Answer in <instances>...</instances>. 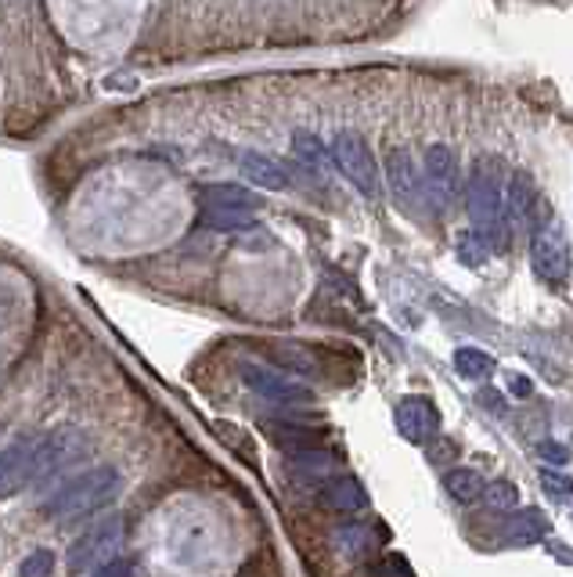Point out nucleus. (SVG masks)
<instances>
[{
	"label": "nucleus",
	"mask_w": 573,
	"mask_h": 577,
	"mask_svg": "<svg viewBox=\"0 0 573 577\" xmlns=\"http://www.w3.org/2000/svg\"><path fill=\"white\" fill-rule=\"evenodd\" d=\"M466 214H469V231L491 245V253L508 250V224H505V181L502 166L494 159L472 166L469 184H466Z\"/></svg>",
	"instance_id": "obj_1"
},
{
	"label": "nucleus",
	"mask_w": 573,
	"mask_h": 577,
	"mask_svg": "<svg viewBox=\"0 0 573 577\" xmlns=\"http://www.w3.org/2000/svg\"><path fill=\"white\" fill-rule=\"evenodd\" d=\"M116 491H119V473L112 470V465H98V470H87L77 481H69L51 501H47V517L58 523L83 520V517H91L94 509H102Z\"/></svg>",
	"instance_id": "obj_2"
},
{
	"label": "nucleus",
	"mask_w": 573,
	"mask_h": 577,
	"mask_svg": "<svg viewBox=\"0 0 573 577\" xmlns=\"http://www.w3.org/2000/svg\"><path fill=\"white\" fill-rule=\"evenodd\" d=\"M530 264H534V275H538L548 289L566 286L570 272H573V253H570V235H566L563 220L548 217L541 228H534Z\"/></svg>",
	"instance_id": "obj_3"
},
{
	"label": "nucleus",
	"mask_w": 573,
	"mask_h": 577,
	"mask_svg": "<svg viewBox=\"0 0 573 577\" xmlns=\"http://www.w3.org/2000/svg\"><path fill=\"white\" fill-rule=\"evenodd\" d=\"M332 159L335 166L343 170V177L354 184L360 195L376 199L379 195V166H376V155H371L368 141L360 138L357 130H340L332 138Z\"/></svg>",
	"instance_id": "obj_4"
},
{
	"label": "nucleus",
	"mask_w": 573,
	"mask_h": 577,
	"mask_svg": "<svg viewBox=\"0 0 573 577\" xmlns=\"http://www.w3.org/2000/svg\"><path fill=\"white\" fill-rule=\"evenodd\" d=\"M422 170H426V174H422V192H426L433 210L444 214L447 206L458 199V188H462V174H458L455 149L451 145H429Z\"/></svg>",
	"instance_id": "obj_5"
},
{
	"label": "nucleus",
	"mask_w": 573,
	"mask_h": 577,
	"mask_svg": "<svg viewBox=\"0 0 573 577\" xmlns=\"http://www.w3.org/2000/svg\"><path fill=\"white\" fill-rule=\"evenodd\" d=\"M44 465V437L15 440L11 448L0 451V498L19 495L22 487L41 481Z\"/></svg>",
	"instance_id": "obj_6"
},
{
	"label": "nucleus",
	"mask_w": 573,
	"mask_h": 577,
	"mask_svg": "<svg viewBox=\"0 0 573 577\" xmlns=\"http://www.w3.org/2000/svg\"><path fill=\"white\" fill-rule=\"evenodd\" d=\"M242 379L253 394H260L271 404H310V397H314L303 383H296L293 376H282L264 365H242Z\"/></svg>",
	"instance_id": "obj_7"
},
{
	"label": "nucleus",
	"mask_w": 573,
	"mask_h": 577,
	"mask_svg": "<svg viewBox=\"0 0 573 577\" xmlns=\"http://www.w3.org/2000/svg\"><path fill=\"white\" fill-rule=\"evenodd\" d=\"M397 429L411 445H429L440 434V412L437 404L422 394H411L397 401Z\"/></svg>",
	"instance_id": "obj_8"
},
{
	"label": "nucleus",
	"mask_w": 573,
	"mask_h": 577,
	"mask_svg": "<svg viewBox=\"0 0 573 577\" xmlns=\"http://www.w3.org/2000/svg\"><path fill=\"white\" fill-rule=\"evenodd\" d=\"M386 181H390L393 203L401 206L404 214H415L426 192H422V174H419L415 159H411L408 149H393L390 155H386Z\"/></svg>",
	"instance_id": "obj_9"
},
{
	"label": "nucleus",
	"mask_w": 573,
	"mask_h": 577,
	"mask_svg": "<svg viewBox=\"0 0 573 577\" xmlns=\"http://www.w3.org/2000/svg\"><path fill=\"white\" fill-rule=\"evenodd\" d=\"M123 549V523L119 520H105L98 523L94 531H87L77 549H72V567L83 570V567H105L112 563V556Z\"/></svg>",
	"instance_id": "obj_10"
},
{
	"label": "nucleus",
	"mask_w": 573,
	"mask_h": 577,
	"mask_svg": "<svg viewBox=\"0 0 573 577\" xmlns=\"http://www.w3.org/2000/svg\"><path fill=\"white\" fill-rule=\"evenodd\" d=\"M538 188H534L530 174H513L505 184V224L508 231H527V228H538Z\"/></svg>",
	"instance_id": "obj_11"
},
{
	"label": "nucleus",
	"mask_w": 573,
	"mask_h": 577,
	"mask_svg": "<svg viewBox=\"0 0 573 577\" xmlns=\"http://www.w3.org/2000/svg\"><path fill=\"white\" fill-rule=\"evenodd\" d=\"M552 534V520L541 509H516L508 512V520L502 527V542L505 545H538Z\"/></svg>",
	"instance_id": "obj_12"
},
{
	"label": "nucleus",
	"mask_w": 573,
	"mask_h": 577,
	"mask_svg": "<svg viewBox=\"0 0 573 577\" xmlns=\"http://www.w3.org/2000/svg\"><path fill=\"white\" fill-rule=\"evenodd\" d=\"M321 501L335 512H360L368 506V491L357 476H332L321 491Z\"/></svg>",
	"instance_id": "obj_13"
},
{
	"label": "nucleus",
	"mask_w": 573,
	"mask_h": 577,
	"mask_svg": "<svg viewBox=\"0 0 573 577\" xmlns=\"http://www.w3.org/2000/svg\"><path fill=\"white\" fill-rule=\"evenodd\" d=\"M289 473L296 481H332L335 476V459L325 448H307V451H293L289 455Z\"/></svg>",
	"instance_id": "obj_14"
},
{
	"label": "nucleus",
	"mask_w": 573,
	"mask_h": 577,
	"mask_svg": "<svg viewBox=\"0 0 573 577\" xmlns=\"http://www.w3.org/2000/svg\"><path fill=\"white\" fill-rule=\"evenodd\" d=\"M239 166H242V174L260 184V188H267V192H282L285 184H289V177H285V170L274 163V159L267 155H260V152H242L239 155Z\"/></svg>",
	"instance_id": "obj_15"
},
{
	"label": "nucleus",
	"mask_w": 573,
	"mask_h": 577,
	"mask_svg": "<svg viewBox=\"0 0 573 577\" xmlns=\"http://www.w3.org/2000/svg\"><path fill=\"white\" fill-rule=\"evenodd\" d=\"M444 487H447V495L458 501V506H472V501L483 498V487H488V481L480 476V470L458 465V470H451L444 476Z\"/></svg>",
	"instance_id": "obj_16"
},
{
	"label": "nucleus",
	"mask_w": 573,
	"mask_h": 577,
	"mask_svg": "<svg viewBox=\"0 0 573 577\" xmlns=\"http://www.w3.org/2000/svg\"><path fill=\"white\" fill-rule=\"evenodd\" d=\"M267 429L274 434L282 448H296V451H307V448H321L318 440L325 437L321 426H307V423H267Z\"/></svg>",
	"instance_id": "obj_17"
},
{
	"label": "nucleus",
	"mask_w": 573,
	"mask_h": 577,
	"mask_svg": "<svg viewBox=\"0 0 573 577\" xmlns=\"http://www.w3.org/2000/svg\"><path fill=\"white\" fill-rule=\"evenodd\" d=\"M203 203L206 206H234V210H256L260 199L242 184H209L203 188Z\"/></svg>",
	"instance_id": "obj_18"
},
{
	"label": "nucleus",
	"mask_w": 573,
	"mask_h": 577,
	"mask_svg": "<svg viewBox=\"0 0 573 577\" xmlns=\"http://www.w3.org/2000/svg\"><path fill=\"white\" fill-rule=\"evenodd\" d=\"M256 210H234V206H206L203 224L214 231H245L253 228Z\"/></svg>",
	"instance_id": "obj_19"
},
{
	"label": "nucleus",
	"mask_w": 573,
	"mask_h": 577,
	"mask_svg": "<svg viewBox=\"0 0 573 577\" xmlns=\"http://www.w3.org/2000/svg\"><path fill=\"white\" fill-rule=\"evenodd\" d=\"M455 368L462 379H472V383H483L494 372V358L480 347H458L455 350Z\"/></svg>",
	"instance_id": "obj_20"
},
{
	"label": "nucleus",
	"mask_w": 573,
	"mask_h": 577,
	"mask_svg": "<svg viewBox=\"0 0 573 577\" xmlns=\"http://www.w3.org/2000/svg\"><path fill=\"white\" fill-rule=\"evenodd\" d=\"M335 542H340V549L346 552V556H368V552L382 542V534H376L365 523H346L343 531L335 534Z\"/></svg>",
	"instance_id": "obj_21"
},
{
	"label": "nucleus",
	"mask_w": 573,
	"mask_h": 577,
	"mask_svg": "<svg viewBox=\"0 0 573 577\" xmlns=\"http://www.w3.org/2000/svg\"><path fill=\"white\" fill-rule=\"evenodd\" d=\"M483 506L494 509V512H516L519 509V487L516 484H508V481H494L483 487Z\"/></svg>",
	"instance_id": "obj_22"
},
{
	"label": "nucleus",
	"mask_w": 573,
	"mask_h": 577,
	"mask_svg": "<svg viewBox=\"0 0 573 577\" xmlns=\"http://www.w3.org/2000/svg\"><path fill=\"white\" fill-rule=\"evenodd\" d=\"M293 152H296V159L300 163H307V166H314V170H325V163H329V152H325V145H321L314 134H296L293 138Z\"/></svg>",
	"instance_id": "obj_23"
},
{
	"label": "nucleus",
	"mask_w": 573,
	"mask_h": 577,
	"mask_svg": "<svg viewBox=\"0 0 573 577\" xmlns=\"http://www.w3.org/2000/svg\"><path fill=\"white\" fill-rule=\"evenodd\" d=\"M541 487H545V495L555 501L573 498V476L566 470H555V465H545L541 470Z\"/></svg>",
	"instance_id": "obj_24"
},
{
	"label": "nucleus",
	"mask_w": 573,
	"mask_h": 577,
	"mask_svg": "<svg viewBox=\"0 0 573 577\" xmlns=\"http://www.w3.org/2000/svg\"><path fill=\"white\" fill-rule=\"evenodd\" d=\"M458 256H462L469 267H480V264H488L491 245L483 242L477 231H462V235H458Z\"/></svg>",
	"instance_id": "obj_25"
},
{
	"label": "nucleus",
	"mask_w": 573,
	"mask_h": 577,
	"mask_svg": "<svg viewBox=\"0 0 573 577\" xmlns=\"http://www.w3.org/2000/svg\"><path fill=\"white\" fill-rule=\"evenodd\" d=\"M55 574V552L51 549H36L22 559L19 577H51Z\"/></svg>",
	"instance_id": "obj_26"
},
{
	"label": "nucleus",
	"mask_w": 573,
	"mask_h": 577,
	"mask_svg": "<svg viewBox=\"0 0 573 577\" xmlns=\"http://www.w3.org/2000/svg\"><path fill=\"white\" fill-rule=\"evenodd\" d=\"M371 577H415V570H411V563L401 552H390V556H382L376 567H371Z\"/></svg>",
	"instance_id": "obj_27"
},
{
	"label": "nucleus",
	"mask_w": 573,
	"mask_h": 577,
	"mask_svg": "<svg viewBox=\"0 0 573 577\" xmlns=\"http://www.w3.org/2000/svg\"><path fill=\"white\" fill-rule=\"evenodd\" d=\"M94 577H134V567L127 559H112V563H105V567H98Z\"/></svg>",
	"instance_id": "obj_28"
},
{
	"label": "nucleus",
	"mask_w": 573,
	"mask_h": 577,
	"mask_svg": "<svg viewBox=\"0 0 573 577\" xmlns=\"http://www.w3.org/2000/svg\"><path fill=\"white\" fill-rule=\"evenodd\" d=\"M505 390H513L516 397H530V379L519 376V372H508L505 376Z\"/></svg>",
	"instance_id": "obj_29"
},
{
	"label": "nucleus",
	"mask_w": 573,
	"mask_h": 577,
	"mask_svg": "<svg viewBox=\"0 0 573 577\" xmlns=\"http://www.w3.org/2000/svg\"><path fill=\"white\" fill-rule=\"evenodd\" d=\"M541 455L545 459H552V462H566L570 459V451L563 445H541Z\"/></svg>",
	"instance_id": "obj_30"
},
{
	"label": "nucleus",
	"mask_w": 573,
	"mask_h": 577,
	"mask_svg": "<svg viewBox=\"0 0 573 577\" xmlns=\"http://www.w3.org/2000/svg\"><path fill=\"white\" fill-rule=\"evenodd\" d=\"M552 552H555L559 563H573V549L570 545H552Z\"/></svg>",
	"instance_id": "obj_31"
}]
</instances>
